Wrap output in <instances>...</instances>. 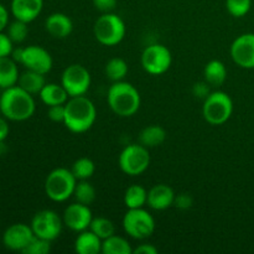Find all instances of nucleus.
Returning a JSON list of instances; mask_svg holds the SVG:
<instances>
[{"label":"nucleus","mask_w":254,"mask_h":254,"mask_svg":"<svg viewBox=\"0 0 254 254\" xmlns=\"http://www.w3.org/2000/svg\"><path fill=\"white\" fill-rule=\"evenodd\" d=\"M102 253L103 254H133L131 245L123 237L111 236L103 240L102 243Z\"/></svg>","instance_id":"a878e982"},{"label":"nucleus","mask_w":254,"mask_h":254,"mask_svg":"<svg viewBox=\"0 0 254 254\" xmlns=\"http://www.w3.org/2000/svg\"><path fill=\"white\" fill-rule=\"evenodd\" d=\"M34 237L35 235L31 226L25 223H14L5 230L2 235V243L7 250L22 253Z\"/></svg>","instance_id":"2eb2a0df"},{"label":"nucleus","mask_w":254,"mask_h":254,"mask_svg":"<svg viewBox=\"0 0 254 254\" xmlns=\"http://www.w3.org/2000/svg\"><path fill=\"white\" fill-rule=\"evenodd\" d=\"M233 113V101L223 91L211 92L207 98L203 99L202 116L211 126H222Z\"/></svg>","instance_id":"423d86ee"},{"label":"nucleus","mask_w":254,"mask_h":254,"mask_svg":"<svg viewBox=\"0 0 254 254\" xmlns=\"http://www.w3.org/2000/svg\"><path fill=\"white\" fill-rule=\"evenodd\" d=\"M89 230H91L93 233H96L102 241L111 237V236L116 235V227H114V223L106 217L93 218L91 222V226H89Z\"/></svg>","instance_id":"c756f323"},{"label":"nucleus","mask_w":254,"mask_h":254,"mask_svg":"<svg viewBox=\"0 0 254 254\" xmlns=\"http://www.w3.org/2000/svg\"><path fill=\"white\" fill-rule=\"evenodd\" d=\"M128 64L123 59L114 57L106 64L104 73H106L107 78L111 79L112 82H119L126 78V76L128 74Z\"/></svg>","instance_id":"bb28decb"},{"label":"nucleus","mask_w":254,"mask_h":254,"mask_svg":"<svg viewBox=\"0 0 254 254\" xmlns=\"http://www.w3.org/2000/svg\"><path fill=\"white\" fill-rule=\"evenodd\" d=\"M64 124L71 133H86L93 127L97 119V109L88 97H71L64 104Z\"/></svg>","instance_id":"f03ea898"},{"label":"nucleus","mask_w":254,"mask_h":254,"mask_svg":"<svg viewBox=\"0 0 254 254\" xmlns=\"http://www.w3.org/2000/svg\"><path fill=\"white\" fill-rule=\"evenodd\" d=\"M176 193L166 184H158L148 191V203L146 205L155 211L168 210L174 205Z\"/></svg>","instance_id":"f3484780"},{"label":"nucleus","mask_w":254,"mask_h":254,"mask_svg":"<svg viewBox=\"0 0 254 254\" xmlns=\"http://www.w3.org/2000/svg\"><path fill=\"white\" fill-rule=\"evenodd\" d=\"M107 102L114 114L122 118L134 116L140 108L141 98L138 89L126 81L113 82L107 93Z\"/></svg>","instance_id":"7ed1b4c3"},{"label":"nucleus","mask_w":254,"mask_h":254,"mask_svg":"<svg viewBox=\"0 0 254 254\" xmlns=\"http://www.w3.org/2000/svg\"><path fill=\"white\" fill-rule=\"evenodd\" d=\"M203 77L211 87H221L227 79L226 64L220 60H212L207 62L203 68Z\"/></svg>","instance_id":"4be33fe9"},{"label":"nucleus","mask_w":254,"mask_h":254,"mask_svg":"<svg viewBox=\"0 0 254 254\" xmlns=\"http://www.w3.org/2000/svg\"><path fill=\"white\" fill-rule=\"evenodd\" d=\"M51 251V242L35 236L30 245L22 251L24 254H47Z\"/></svg>","instance_id":"473e14b6"},{"label":"nucleus","mask_w":254,"mask_h":254,"mask_svg":"<svg viewBox=\"0 0 254 254\" xmlns=\"http://www.w3.org/2000/svg\"><path fill=\"white\" fill-rule=\"evenodd\" d=\"M19 76L17 62H15L11 56L0 57V88L6 89L16 86Z\"/></svg>","instance_id":"aec40b11"},{"label":"nucleus","mask_w":254,"mask_h":254,"mask_svg":"<svg viewBox=\"0 0 254 254\" xmlns=\"http://www.w3.org/2000/svg\"><path fill=\"white\" fill-rule=\"evenodd\" d=\"M118 165L124 174L129 176L141 175L150 165V153L146 146L129 144L122 150L118 158Z\"/></svg>","instance_id":"0eeeda50"},{"label":"nucleus","mask_w":254,"mask_h":254,"mask_svg":"<svg viewBox=\"0 0 254 254\" xmlns=\"http://www.w3.org/2000/svg\"><path fill=\"white\" fill-rule=\"evenodd\" d=\"M144 71L153 76H160L169 71L173 64L170 50L161 44H153L145 47L140 57Z\"/></svg>","instance_id":"1a4fd4ad"},{"label":"nucleus","mask_w":254,"mask_h":254,"mask_svg":"<svg viewBox=\"0 0 254 254\" xmlns=\"http://www.w3.org/2000/svg\"><path fill=\"white\" fill-rule=\"evenodd\" d=\"M36 109L32 94L20 86L2 89L0 94V113L7 121L25 122L31 118Z\"/></svg>","instance_id":"f257e3e1"},{"label":"nucleus","mask_w":254,"mask_h":254,"mask_svg":"<svg viewBox=\"0 0 254 254\" xmlns=\"http://www.w3.org/2000/svg\"><path fill=\"white\" fill-rule=\"evenodd\" d=\"M45 29L55 39H66L73 31V22L68 15L64 12H54L45 21Z\"/></svg>","instance_id":"a211bd4d"},{"label":"nucleus","mask_w":254,"mask_h":254,"mask_svg":"<svg viewBox=\"0 0 254 254\" xmlns=\"http://www.w3.org/2000/svg\"><path fill=\"white\" fill-rule=\"evenodd\" d=\"M231 57L242 68H254V34H242L231 45Z\"/></svg>","instance_id":"ddd939ff"},{"label":"nucleus","mask_w":254,"mask_h":254,"mask_svg":"<svg viewBox=\"0 0 254 254\" xmlns=\"http://www.w3.org/2000/svg\"><path fill=\"white\" fill-rule=\"evenodd\" d=\"M92 77L88 69L79 64H73L64 69L61 84L71 97L84 96L91 87Z\"/></svg>","instance_id":"9b49d317"},{"label":"nucleus","mask_w":254,"mask_h":254,"mask_svg":"<svg viewBox=\"0 0 254 254\" xmlns=\"http://www.w3.org/2000/svg\"><path fill=\"white\" fill-rule=\"evenodd\" d=\"M9 25V11L2 4H0V32L4 31Z\"/></svg>","instance_id":"ea45409f"},{"label":"nucleus","mask_w":254,"mask_h":254,"mask_svg":"<svg viewBox=\"0 0 254 254\" xmlns=\"http://www.w3.org/2000/svg\"><path fill=\"white\" fill-rule=\"evenodd\" d=\"M44 9V0H11L10 11L16 20L32 22Z\"/></svg>","instance_id":"dca6fc26"},{"label":"nucleus","mask_w":254,"mask_h":254,"mask_svg":"<svg viewBox=\"0 0 254 254\" xmlns=\"http://www.w3.org/2000/svg\"><path fill=\"white\" fill-rule=\"evenodd\" d=\"M64 114H66V108L64 104H59V106H51L49 107L47 111V116L55 123H64Z\"/></svg>","instance_id":"72a5a7b5"},{"label":"nucleus","mask_w":254,"mask_h":254,"mask_svg":"<svg viewBox=\"0 0 254 254\" xmlns=\"http://www.w3.org/2000/svg\"><path fill=\"white\" fill-rule=\"evenodd\" d=\"M102 243L103 241L91 230L82 231L74 241V251L78 254H98L102 252Z\"/></svg>","instance_id":"6ab92c4d"},{"label":"nucleus","mask_w":254,"mask_h":254,"mask_svg":"<svg viewBox=\"0 0 254 254\" xmlns=\"http://www.w3.org/2000/svg\"><path fill=\"white\" fill-rule=\"evenodd\" d=\"M210 93H211L210 84H208L206 81L196 82V83L192 86V94L196 97V98L206 99Z\"/></svg>","instance_id":"e433bc0d"},{"label":"nucleus","mask_w":254,"mask_h":254,"mask_svg":"<svg viewBox=\"0 0 254 254\" xmlns=\"http://www.w3.org/2000/svg\"><path fill=\"white\" fill-rule=\"evenodd\" d=\"M40 99L42 103L46 104L47 107L59 106V104H66L68 101L69 96L64 88L61 83H46L44 88L40 92Z\"/></svg>","instance_id":"412c9836"},{"label":"nucleus","mask_w":254,"mask_h":254,"mask_svg":"<svg viewBox=\"0 0 254 254\" xmlns=\"http://www.w3.org/2000/svg\"><path fill=\"white\" fill-rule=\"evenodd\" d=\"M14 50V42L10 40L7 34L0 32V57L11 56V52Z\"/></svg>","instance_id":"f704fd0d"},{"label":"nucleus","mask_w":254,"mask_h":254,"mask_svg":"<svg viewBox=\"0 0 254 254\" xmlns=\"http://www.w3.org/2000/svg\"><path fill=\"white\" fill-rule=\"evenodd\" d=\"M73 196L77 202L89 206L96 200L97 192L94 186L91 183H88V180H79L76 184Z\"/></svg>","instance_id":"cd10ccee"},{"label":"nucleus","mask_w":254,"mask_h":254,"mask_svg":"<svg viewBox=\"0 0 254 254\" xmlns=\"http://www.w3.org/2000/svg\"><path fill=\"white\" fill-rule=\"evenodd\" d=\"M124 232L134 240L143 241L150 237L155 231V220L143 208H130L123 217Z\"/></svg>","instance_id":"6e6552de"},{"label":"nucleus","mask_w":254,"mask_h":254,"mask_svg":"<svg viewBox=\"0 0 254 254\" xmlns=\"http://www.w3.org/2000/svg\"><path fill=\"white\" fill-rule=\"evenodd\" d=\"M64 225L68 227L73 232H82V231L89 230L93 215L89 206L83 203L74 202L67 206L64 211Z\"/></svg>","instance_id":"4468645a"},{"label":"nucleus","mask_w":254,"mask_h":254,"mask_svg":"<svg viewBox=\"0 0 254 254\" xmlns=\"http://www.w3.org/2000/svg\"><path fill=\"white\" fill-rule=\"evenodd\" d=\"M117 0H93V5L102 14L112 12L117 7Z\"/></svg>","instance_id":"4c0bfd02"},{"label":"nucleus","mask_w":254,"mask_h":254,"mask_svg":"<svg viewBox=\"0 0 254 254\" xmlns=\"http://www.w3.org/2000/svg\"><path fill=\"white\" fill-rule=\"evenodd\" d=\"M148 203V191L141 185H131L124 193V205L130 208H143Z\"/></svg>","instance_id":"393cba45"},{"label":"nucleus","mask_w":254,"mask_h":254,"mask_svg":"<svg viewBox=\"0 0 254 254\" xmlns=\"http://www.w3.org/2000/svg\"><path fill=\"white\" fill-rule=\"evenodd\" d=\"M174 205H175L179 210H189V208L192 207L193 198L192 196L189 195V193H179V195L175 196Z\"/></svg>","instance_id":"c9c22d12"},{"label":"nucleus","mask_w":254,"mask_h":254,"mask_svg":"<svg viewBox=\"0 0 254 254\" xmlns=\"http://www.w3.org/2000/svg\"><path fill=\"white\" fill-rule=\"evenodd\" d=\"M126 22L114 12H104L94 22V37L104 46H116L121 44L126 36Z\"/></svg>","instance_id":"39448f33"},{"label":"nucleus","mask_w":254,"mask_h":254,"mask_svg":"<svg viewBox=\"0 0 254 254\" xmlns=\"http://www.w3.org/2000/svg\"><path fill=\"white\" fill-rule=\"evenodd\" d=\"M71 171L77 180H88L96 171V165L89 158H79L72 165Z\"/></svg>","instance_id":"c85d7f7f"},{"label":"nucleus","mask_w":254,"mask_h":254,"mask_svg":"<svg viewBox=\"0 0 254 254\" xmlns=\"http://www.w3.org/2000/svg\"><path fill=\"white\" fill-rule=\"evenodd\" d=\"M20 64L30 71L47 74L52 69L54 60L46 49L37 45H31V46L24 47Z\"/></svg>","instance_id":"f8f14e48"},{"label":"nucleus","mask_w":254,"mask_h":254,"mask_svg":"<svg viewBox=\"0 0 254 254\" xmlns=\"http://www.w3.org/2000/svg\"><path fill=\"white\" fill-rule=\"evenodd\" d=\"M6 34L14 44H21L26 40L27 35H29L27 22L15 19V21L9 22V25H7Z\"/></svg>","instance_id":"7c9ffc66"},{"label":"nucleus","mask_w":254,"mask_h":254,"mask_svg":"<svg viewBox=\"0 0 254 254\" xmlns=\"http://www.w3.org/2000/svg\"><path fill=\"white\" fill-rule=\"evenodd\" d=\"M252 0H226V9L233 17H243L250 12Z\"/></svg>","instance_id":"2f4dec72"},{"label":"nucleus","mask_w":254,"mask_h":254,"mask_svg":"<svg viewBox=\"0 0 254 254\" xmlns=\"http://www.w3.org/2000/svg\"><path fill=\"white\" fill-rule=\"evenodd\" d=\"M31 228L36 237L44 240L52 241L57 240L62 232L64 220L60 217L59 213L54 210H41L31 220Z\"/></svg>","instance_id":"9d476101"},{"label":"nucleus","mask_w":254,"mask_h":254,"mask_svg":"<svg viewBox=\"0 0 254 254\" xmlns=\"http://www.w3.org/2000/svg\"><path fill=\"white\" fill-rule=\"evenodd\" d=\"M133 254H158V248L150 243H143L133 250Z\"/></svg>","instance_id":"58836bf2"},{"label":"nucleus","mask_w":254,"mask_h":254,"mask_svg":"<svg viewBox=\"0 0 254 254\" xmlns=\"http://www.w3.org/2000/svg\"><path fill=\"white\" fill-rule=\"evenodd\" d=\"M9 124H7L6 118L5 117H0V143L5 141V139L9 135Z\"/></svg>","instance_id":"a19ab883"},{"label":"nucleus","mask_w":254,"mask_h":254,"mask_svg":"<svg viewBox=\"0 0 254 254\" xmlns=\"http://www.w3.org/2000/svg\"><path fill=\"white\" fill-rule=\"evenodd\" d=\"M165 139L166 130L161 126H156V124L145 127L139 134V143L148 149L161 145Z\"/></svg>","instance_id":"b1692460"},{"label":"nucleus","mask_w":254,"mask_h":254,"mask_svg":"<svg viewBox=\"0 0 254 254\" xmlns=\"http://www.w3.org/2000/svg\"><path fill=\"white\" fill-rule=\"evenodd\" d=\"M45 84H46L45 74L35 71H30V69L22 72L19 76V81H17V86H20L22 89L29 92L32 96L34 94H40Z\"/></svg>","instance_id":"5701e85b"},{"label":"nucleus","mask_w":254,"mask_h":254,"mask_svg":"<svg viewBox=\"0 0 254 254\" xmlns=\"http://www.w3.org/2000/svg\"><path fill=\"white\" fill-rule=\"evenodd\" d=\"M77 181L71 169H54L45 180V192L54 202H64L73 196Z\"/></svg>","instance_id":"20e7f679"}]
</instances>
